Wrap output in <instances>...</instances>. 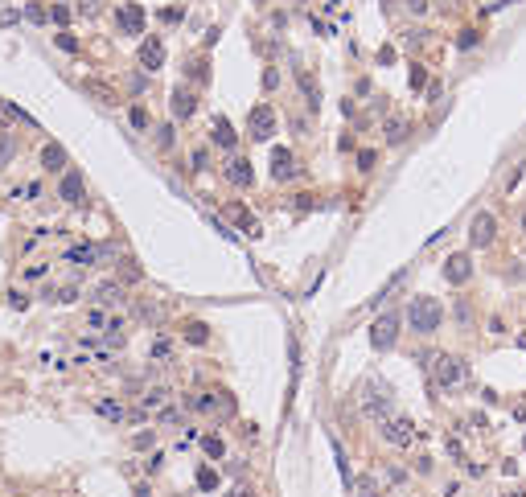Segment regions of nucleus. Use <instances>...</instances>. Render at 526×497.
Instances as JSON below:
<instances>
[{
    "instance_id": "f257e3e1",
    "label": "nucleus",
    "mask_w": 526,
    "mask_h": 497,
    "mask_svg": "<svg viewBox=\"0 0 526 497\" xmlns=\"http://www.w3.org/2000/svg\"><path fill=\"white\" fill-rule=\"evenodd\" d=\"M440 321H444V308H440V300H432V296H415V300L407 305V325L420 333V337L436 333Z\"/></svg>"
},
{
    "instance_id": "f03ea898",
    "label": "nucleus",
    "mask_w": 526,
    "mask_h": 497,
    "mask_svg": "<svg viewBox=\"0 0 526 497\" xmlns=\"http://www.w3.org/2000/svg\"><path fill=\"white\" fill-rule=\"evenodd\" d=\"M432 379H436L440 391H456V386L469 382V366H465V357H456V354H436L432 357Z\"/></svg>"
},
{
    "instance_id": "7ed1b4c3",
    "label": "nucleus",
    "mask_w": 526,
    "mask_h": 497,
    "mask_svg": "<svg viewBox=\"0 0 526 497\" xmlns=\"http://www.w3.org/2000/svg\"><path fill=\"white\" fill-rule=\"evenodd\" d=\"M247 136L259 140V144H267L276 136V111H271L267 103H255V107H251V116H247Z\"/></svg>"
},
{
    "instance_id": "20e7f679",
    "label": "nucleus",
    "mask_w": 526,
    "mask_h": 497,
    "mask_svg": "<svg viewBox=\"0 0 526 497\" xmlns=\"http://www.w3.org/2000/svg\"><path fill=\"white\" fill-rule=\"evenodd\" d=\"M379 427H383V440H386V444H395V448L415 444V424H411L407 415H386Z\"/></svg>"
},
{
    "instance_id": "39448f33",
    "label": "nucleus",
    "mask_w": 526,
    "mask_h": 497,
    "mask_svg": "<svg viewBox=\"0 0 526 497\" xmlns=\"http://www.w3.org/2000/svg\"><path fill=\"white\" fill-rule=\"evenodd\" d=\"M395 337H399V312H383V317L370 325V345H374V350H391Z\"/></svg>"
},
{
    "instance_id": "423d86ee",
    "label": "nucleus",
    "mask_w": 526,
    "mask_h": 497,
    "mask_svg": "<svg viewBox=\"0 0 526 497\" xmlns=\"http://www.w3.org/2000/svg\"><path fill=\"white\" fill-rule=\"evenodd\" d=\"M494 238H498V218L485 214V210L473 214V222H469V243H473V247H489Z\"/></svg>"
},
{
    "instance_id": "0eeeda50",
    "label": "nucleus",
    "mask_w": 526,
    "mask_h": 497,
    "mask_svg": "<svg viewBox=\"0 0 526 497\" xmlns=\"http://www.w3.org/2000/svg\"><path fill=\"white\" fill-rule=\"evenodd\" d=\"M190 411H202V415H231L235 411V403H231V395H197V399H190Z\"/></svg>"
},
{
    "instance_id": "6e6552de",
    "label": "nucleus",
    "mask_w": 526,
    "mask_h": 497,
    "mask_svg": "<svg viewBox=\"0 0 526 497\" xmlns=\"http://www.w3.org/2000/svg\"><path fill=\"white\" fill-rule=\"evenodd\" d=\"M362 411L374 419V424H383L386 415H391V395H386V386L379 391V386H370L366 391V399H362Z\"/></svg>"
},
{
    "instance_id": "1a4fd4ad",
    "label": "nucleus",
    "mask_w": 526,
    "mask_h": 497,
    "mask_svg": "<svg viewBox=\"0 0 526 497\" xmlns=\"http://www.w3.org/2000/svg\"><path fill=\"white\" fill-rule=\"evenodd\" d=\"M116 25H120L128 37H140L144 33V8L140 4H120V8H116Z\"/></svg>"
},
{
    "instance_id": "9d476101",
    "label": "nucleus",
    "mask_w": 526,
    "mask_h": 497,
    "mask_svg": "<svg viewBox=\"0 0 526 497\" xmlns=\"http://www.w3.org/2000/svg\"><path fill=\"white\" fill-rule=\"evenodd\" d=\"M140 66L148 74L165 66V42H161V37H144V42H140Z\"/></svg>"
},
{
    "instance_id": "9b49d317",
    "label": "nucleus",
    "mask_w": 526,
    "mask_h": 497,
    "mask_svg": "<svg viewBox=\"0 0 526 497\" xmlns=\"http://www.w3.org/2000/svg\"><path fill=\"white\" fill-rule=\"evenodd\" d=\"M469 276H473V263H469L465 251H456V255L444 259V280H448V284H469Z\"/></svg>"
},
{
    "instance_id": "f8f14e48",
    "label": "nucleus",
    "mask_w": 526,
    "mask_h": 497,
    "mask_svg": "<svg viewBox=\"0 0 526 497\" xmlns=\"http://www.w3.org/2000/svg\"><path fill=\"white\" fill-rule=\"evenodd\" d=\"M58 197H62L66 206H78V202L87 197V185H82V177H78V173H62V181H58Z\"/></svg>"
},
{
    "instance_id": "ddd939ff",
    "label": "nucleus",
    "mask_w": 526,
    "mask_h": 497,
    "mask_svg": "<svg viewBox=\"0 0 526 497\" xmlns=\"http://www.w3.org/2000/svg\"><path fill=\"white\" fill-rule=\"evenodd\" d=\"M271 177L276 181H292L296 177V157L288 148H271Z\"/></svg>"
},
{
    "instance_id": "4468645a",
    "label": "nucleus",
    "mask_w": 526,
    "mask_h": 497,
    "mask_svg": "<svg viewBox=\"0 0 526 497\" xmlns=\"http://www.w3.org/2000/svg\"><path fill=\"white\" fill-rule=\"evenodd\" d=\"M226 181H231V185H239V190H247V185L255 181L251 161H247V157H231V161H226Z\"/></svg>"
},
{
    "instance_id": "2eb2a0df",
    "label": "nucleus",
    "mask_w": 526,
    "mask_h": 497,
    "mask_svg": "<svg viewBox=\"0 0 526 497\" xmlns=\"http://www.w3.org/2000/svg\"><path fill=\"white\" fill-rule=\"evenodd\" d=\"M42 168H46V173H66V148L49 140L46 148H42Z\"/></svg>"
},
{
    "instance_id": "dca6fc26",
    "label": "nucleus",
    "mask_w": 526,
    "mask_h": 497,
    "mask_svg": "<svg viewBox=\"0 0 526 497\" xmlns=\"http://www.w3.org/2000/svg\"><path fill=\"white\" fill-rule=\"evenodd\" d=\"M193 111H197V99H193L185 87H177V91H173V116H177V119H190Z\"/></svg>"
},
{
    "instance_id": "f3484780",
    "label": "nucleus",
    "mask_w": 526,
    "mask_h": 497,
    "mask_svg": "<svg viewBox=\"0 0 526 497\" xmlns=\"http://www.w3.org/2000/svg\"><path fill=\"white\" fill-rule=\"evenodd\" d=\"M383 136H386V144H403L407 136H411V123H407L403 116H391L386 128H383Z\"/></svg>"
},
{
    "instance_id": "a211bd4d",
    "label": "nucleus",
    "mask_w": 526,
    "mask_h": 497,
    "mask_svg": "<svg viewBox=\"0 0 526 497\" xmlns=\"http://www.w3.org/2000/svg\"><path fill=\"white\" fill-rule=\"evenodd\" d=\"M296 82H300V91H305V99H309V107L317 111V107H321V91H317L312 74H309V70H296Z\"/></svg>"
},
{
    "instance_id": "6ab92c4d",
    "label": "nucleus",
    "mask_w": 526,
    "mask_h": 497,
    "mask_svg": "<svg viewBox=\"0 0 526 497\" xmlns=\"http://www.w3.org/2000/svg\"><path fill=\"white\" fill-rule=\"evenodd\" d=\"M235 140H239V136H235L231 119H222V116H218V119H214V144H222V148H235Z\"/></svg>"
},
{
    "instance_id": "aec40b11",
    "label": "nucleus",
    "mask_w": 526,
    "mask_h": 497,
    "mask_svg": "<svg viewBox=\"0 0 526 497\" xmlns=\"http://www.w3.org/2000/svg\"><path fill=\"white\" fill-rule=\"evenodd\" d=\"M95 300H99L103 308L120 305V300H123V288H120V284H99V288H95Z\"/></svg>"
},
{
    "instance_id": "412c9836",
    "label": "nucleus",
    "mask_w": 526,
    "mask_h": 497,
    "mask_svg": "<svg viewBox=\"0 0 526 497\" xmlns=\"http://www.w3.org/2000/svg\"><path fill=\"white\" fill-rule=\"evenodd\" d=\"M66 259H71V263H87V267H91V263H99V247H91V243L71 247V251H66Z\"/></svg>"
},
{
    "instance_id": "4be33fe9",
    "label": "nucleus",
    "mask_w": 526,
    "mask_h": 497,
    "mask_svg": "<svg viewBox=\"0 0 526 497\" xmlns=\"http://www.w3.org/2000/svg\"><path fill=\"white\" fill-rule=\"evenodd\" d=\"M185 341H190V345H206V341H210V329H206L202 321H190V325H185Z\"/></svg>"
},
{
    "instance_id": "5701e85b",
    "label": "nucleus",
    "mask_w": 526,
    "mask_h": 497,
    "mask_svg": "<svg viewBox=\"0 0 526 497\" xmlns=\"http://www.w3.org/2000/svg\"><path fill=\"white\" fill-rule=\"evenodd\" d=\"M403 276H407V271H395V276H391V280H386V284H383V288H379V296H374V300H370V305H374V308L383 305L386 296H391V292H395V288L403 284Z\"/></svg>"
},
{
    "instance_id": "b1692460",
    "label": "nucleus",
    "mask_w": 526,
    "mask_h": 497,
    "mask_svg": "<svg viewBox=\"0 0 526 497\" xmlns=\"http://www.w3.org/2000/svg\"><path fill=\"white\" fill-rule=\"evenodd\" d=\"M354 497H379V481L374 477H358L354 481Z\"/></svg>"
},
{
    "instance_id": "393cba45",
    "label": "nucleus",
    "mask_w": 526,
    "mask_h": 497,
    "mask_svg": "<svg viewBox=\"0 0 526 497\" xmlns=\"http://www.w3.org/2000/svg\"><path fill=\"white\" fill-rule=\"evenodd\" d=\"M165 399H169V386H152V391L144 395V407L157 411V407H165Z\"/></svg>"
},
{
    "instance_id": "a878e982",
    "label": "nucleus",
    "mask_w": 526,
    "mask_h": 497,
    "mask_svg": "<svg viewBox=\"0 0 526 497\" xmlns=\"http://www.w3.org/2000/svg\"><path fill=\"white\" fill-rule=\"evenodd\" d=\"M82 91H87V95H95L99 103H116V95H111L103 82H82Z\"/></svg>"
},
{
    "instance_id": "bb28decb",
    "label": "nucleus",
    "mask_w": 526,
    "mask_h": 497,
    "mask_svg": "<svg viewBox=\"0 0 526 497\" xmlns=\"http://www.w3.org/2000/svg\"><path fill=\"white\" fill-rule=\"evenodd\" d=\"M334 460H337V473H341V481L350 485V465H345V448H341L337 440H334Z\"/></svg>"
},
{
    "instance_id": "cd10ccee",
    "label": "nucleus",
    "mask_w": 526,
    "mask_h": 497,
    "mask_svg": "<svg viewBox=\"0 0 526 497\" xmlns=\"http://www.w3.org/2000/svg\"><path fill=\"white\" fill-rule=\"evenodd\" d=\"M13 157H17V140H8V136H0V168L8 165Z\"/></svg>"
},
{
    "instance_id": "c85d7f7f",
    "label": "nucleus",
    "mask_w": 526,
    "mask_h": 497,
    "mask_svg": "<svg viewBox=\"0 0 526 497\" xmlns=\"http://www.w3.org/2000/svg\"><path fill=\"white\" fill-rule=\"evenodd\" d=\"M120 267H123V271H120V280H123V284H136V280H140V276H144V271H140V267H136V263H132V259H123Z\"/></svg>"
},
{
    "instance_id": "c756f323",
    "label": "nucleus",
    "mask_w": 526,
    "mask_h": 497,
    "mask_svg": "<svg viewBox=\"0 0 526 497\" xmlns=\"http://www.w3.org/2000/svg\"><path fill=\"white\" fill-rule=\"evenodd\" d=\"M99 415H107V419H123V407H120V403H111V399H103V403H99Z\"/></svg>"
},
{
    "instance_id": "7c9ffc66",
    "label": "nucleus",
    "mask_w": 526,
    "mask_h": 497,
    "mask_svg": "<svg viewBox=\"0 0 526 497\" xmlns=\"http://www.w3.org/2000/svg\"><path fill=\"white\" fill-rule=\"evenodd\" d=\"M202 448H206V456H214V460L222 456V452H226V448H222V440H218V436H206V440H202Z\"/></svg>"
},
{
    "instance_id": "2f4dec72",
    "label": "nucleus",
    "mask_w": 526,
    "mask_h": 497,
    "mask_svg": "<svg viewBox=\"0 0 526 497\" xmlns=\"http://www.w3.org/2000/svg\"><path fill=\"white\" fill-rule=\"evenodd\" d=\"M25 17H29L33 25H46V21H49V13L42 8V4H29V8H25Z\"/></svg>"
},
{
    "instance_id": "473e14b6",
    "label": "nucleus",
    "mask_w": 526,
    "mask_h": 497,
    "mask_svg": "<svg viewBox=\"0 0 526 497\" xmlns=\"http://www.w3.org/2000/svg\"><path fill=\"white\" fill-rule=\"evenodd\" d=\"M49 21H58V25H71V8H66V4H54V8H49Z\"/></svg>"
},
{
    "instance_id": "72a5a7b5",
    "label": "nucleus",
    "mask_w": 526,
    "mask_h": 497,
    "mask_svg": "<svg viewBox=\"0 0 526 497\" xmlns=\"http://www.w3.org/2000/svg\"><path fill=\"white\" fill-rule=\"evenodd\" d=\"M428 87V74H424V66H411V91H424Z\"/></svg>"
},
{
    "instance_id": "f704fd0d",
    "label": "nucleus",
    "mask_w": 526,
    "mask_h": 497,
    "mask_svg": "<svg viewBox=\"0 0 526 497\" xmlns=\"http://www.w3.org/2000/svg\"><path fill=\"white\" fill-rule=\"evenodd\" d=\"M128 119H132V128H148V111H144V107H132V111H128Z\"/></svg>"
},
{
    "instance_id": "c9c22d12",
    "label": "nucleus",
    "mask_w": 526,
    "mask_h": 497,
    "mask_svg": "<svg viewBox=\"0 0 526 497\" xmlns=\"http://www.w3.org/2000/svg\"><path fill=\"white\" fill-rule=\"evenodd\" d=\"M197 485H202V489H214V485H218V473H214V469H202V473H197Z\"/></svg>"
},
{
    "instance_id": "e433bc0d",
    "label": "nucleus",
    "mask_w": 526,
    "mask_h": 497,
    "mask_svg": "<svg viewBox=\"0 0 526 497\" xmlns=\"http://www.w3.org/2000/svg\"><path fill=\"white\" fill-rule=\"evenodd\" d=\"M456 46H460V49H473V46H477V33H473V29H465V33L456 37Z\"/></svg>"
},
{
    "instance_id": "4c0bfd02",
    "label": "nucleus",
    "mask_w": 526,
    "mask_h": 497,
    "mask_svg": "<svg viewBox=\"0 0 526 497\" xmlns=\"http://www.w3.org/2000/svg\"><path fill=\"white\" fill-rule=\"evenodd\" d=\"M136 312H140L144 321H161V308H157V305H140Z\"/></svg>"
},
{
    "instance_id": "58836bf2",
    "label": "nucleus",
    "mask_w": 526,
    "mask_h": 497,
    "mask_svg": "<svg viewBox=\"0 0 526 497\" xmlns=\"http://www.w3.org/2000/svg\"><path fill=\"white\" fill-rule=\"evenodd\" d=\"M58 49H66V54H71V49H78V42H74V37H71V33H66V29L58 33Z\"/></svg>"
},
{
    "instance_id": "ea45409f",
    "label": "nucleus",
    "mask_w": 526,
    "mask_h": 497,
    "mask_svg": "<svg viewBox=\"0 0 526 497\" xmlns=\"http://www.w3.org/2000/svg\"><path fill=\"white\" fill-rule=\"evenodd\" d=\"M173 354V345H169L165 337H161V341H152V357H169Z\"/></svg>"
},
{
    "instance_id": "a19ab883",
    "label": "nucleus",
    "mask_w": 526,
    "mask_h": 497,
    "mask_svg": "<svg viewBox=\"0 0 526 497\" xmlns=\"http://www.w3.org/2000/svg\"><path fill=\"white\" fill-rule=\"evenodd\" d=\"M358 165L366 168V173H370V168H374V152H370V148H366V152H358Z\"/></svg>"
},
{
    "instance_id": "79ce46f5",
    "label": "nucleus",
    "mask_w": 526,
    "mask_h": 497,
    "mask_svg": "<svg viewBox=\"0 0 526 497\" xmlns=\"http://www.w3.org/2000/svg\"><path fill=\"white\" fill-rule=\"evenodd\" d=\"M157 144H161V148H169V144H173V128H161V132H157Z\"/></svg>"
},
{
    "instance_id": "37998d69",
    "label": "nucleus",
    "mask_w": 526,
    "mask_h": 497,
    "mask_svg": "<svg viewBox=\"0 0 526 497\" xmlns=\"http://www.w3.org/2000/svg\"><path fill=\"white\" fill-rule=\"evenodd\" d=\"M99 13V0H82V17H95Z\"/></svg>"
},
{
    "instance_id": "c03bdc74",
    "label": "nucleus",
    "mask_w": 526,
    "mask_h": 497,
    "mask_svg": "<svg viewBox=\"0 0 526 497\" xmlns=\"http://www.w3.org/2000/svg\"><path fill=\"white\" fill-rule=\"evenodd\" d=\"M407 8H411V13H415V17H420V13H424V8H428V0H407Z\"/></svg>"
},
{
    "instance_id": "a18cd8bd",
    "label": "nucleus",
    "mask_w": 526,
    "mask_h": 497,
    "mask_svg": "<svg viewBox=\"0 0 526 497\" xmlns=\"http://www.w3.org/2000/svg\"><path fill=\"white\" fill-rule=\"evenodd\" d=\"M522 226H526V214H522Z\"/></svg>"
}]
</instances>
